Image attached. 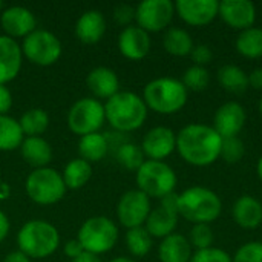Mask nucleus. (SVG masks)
I'll return each mask as SVG.
<instances>
[{
  "label": "nucleus",
  "instance_id": "aec40b11",
  "mask_svg": "<svg viewBox=\"0 0 262 262\" xmlns=\"http://www.w3.org/2000/svg\"><path fill=\"white\" fill-rule=\"evenodd\" d=\"M233 221L246 230H253L262 224V203L252 195H241L232 207Z\"/></svg>",
  "mask_w": 262,
  "mask_h": 262
},
{
  "label": "nucleus",
  "instance_id": "de8ad7c7",
  "mask_svg": "<svg viewBox=\"0 0 262 262\" xmlns=\"http://www.w3.org/2000/svg\"><path fill=\"white\" fill-rule=\"evenodd\" d=\"M72 262H103L98 255H94V253H89V252H83L80 256H77L75 259H72Z\"/></svg>",
  "mask_w": 262,
  "mask_h": 262
},
{
  "label": "nucleus",
  "instance_id": "f3484780",
  "mask_svg": "<svg viewBox=\"0 0 262 262\" xmlns=\"http://www.w3.org/2000/svg\"><path fill=\"white\" fill-rule=\"evenodd\" d=\"M0 23L8 37H26L35 31L37 20L25 6H9L0 15Z\"/></svg>",
  "mask_w": 262,
  "mask_h": 262
},
{
  "label": "nucleus",
  "instance_id": "412c9836",
  "mask_svg": "<svg viewBox=\"0 0 262 262\" xmlns=\"http://www.w3.org/2000/svg\"><path fill=\"white\" fill-rule=\"evenodd\" d=\"M178 210L169 209L163 204H160L157 209H152L147 220H146V230L152 238H161L175 233V229L178 226Z\"/></svg>",
  "mask_w": 262,
  "mask_h": 262
},
{
  "label": "nucleus",
  "instance_id": "f257e3e1",
  "mask_svg": "<svg viewBox=\"0 0 262 262\" xmlns=\"http://www.w3.org/2000/svg\"><path fill=\"white\" fill-rule=\"evenodd\" d=\"M223 138L213 126L190 123L177 134V150L190 166L206 167L220 158Z\"/></svg>",
  "mask_w": 262,
  "mask_h": 262
},
{
  "label": "nucleus",
  "instance_id": "6e6552de",
  "mask_svg": "<svg viewBox=\"0 0 262 262\" xmlns=\"http://www.w3.org/2000/svg\"><path fill=\"white\" fill-rule=\"evenodd\" d=\"M25 187L28 196L40 206L55 204L66 193L63 177L51 167L35 169L31 172Z\"/></svg>",
  "mask_w": 262,
  "mask_h": 262
},
{
  "label": "nucleus",
  "instance_id": "2eb2a0df",
  "mask_svg": "<svg viewBox=\"0 0 262 262\" xmlns=\"http://www.w3.org/2000/svg\"><path fill=\"white\" fill-rule=\"evenodd\" d=\"M247 121L246 109L238 101H227L218 107L213 117V129L221 138L238 137Z\"/></svg>",
  "mask_w": 262,
  "mask_h": 262
},
{
  "label": "nucleus",
  "instance_id": "0eeeda50",
  "mask_svg": "<svg viewBox=\"0 0 262 262\" xmlns=\"http://www.w3.org/2000/svg\"><path fill=\"white\" fill-rule=\"evenodd\" d=\"M77 241L84 252L101 255L114 249L118 241V227L106 216H94L83 223Z\"/></svg>",
  "mask_w": 262,
  "mask_h": 262
},
{
  "label": "nucleus",
  "instance_id": "c9c22d12",
  "mask_svg": "<svg viewBox=\"0 0 262 262\" xmlns=\"http://www.w3.org/2000/svg\"><path fill=\"white\" fill-rule=\"evenodd\" d=\"M244 154H246V146L239 137L223 138L220 158H223L226 163H229V164L239 163L244 158Z\"/></svg>",
  "mask_w": 262,
  "mask_h": 262
},
{
  "label": "nucleus",
  "instance_id": "58836bf2",
  "mask_svg": "<svg viewBox=\"0 0 262 262\" xmlns=\"http://www.w3.org/2000/svg\"><path fill=\"white\" fill-rule=\"evenodd\" d=\"M190 262H233V259L226 250L218 247H209L204 250H196L192 255Z\"/></svg>",
  "mask_w": 262,
  "mask_h": 262
},
{
  "label": "nucleus",
  "instance_id": "a878e982",
  "mask_svg": "<svg viewBox=\"0 0 262 262\" xmlns=\"http://www.w3.org/2000/svg\"><path fill=\"white\" fill-rule=\"evenodd\" d=\"M78 152H80V158L88 161L89 164L103 160L109 152V143L106 135L95 132L81 137L78 143Z\"/></svg>",
  "mask_w": 262,
  "mask_h": 262
},
{
  "label": "nucleus",
  "instance_id": "4be33fe9",
  "mask_svg": "<svg viewBox=\"0 0 262 262\" xmlns=\"http://www.w3.org/2000/svg\"><path fill=\"white\" fill-rule=\"evenodd\" d=\"M106 32V20L100 11L91 9L80 15L75 25V34L81 43H98Z\"/></svg>",
  "mask_w": 262,
  "mask_h": 262
},
{
  "label": "nucleus",
  "instance_id": "dca6fc26",
  "mask_svg": "<svg viewBox=\"0 0 262 262\" xmlns=\"http://www.w3.org/2000/svg\"><path fill=\"white\" fill-rule=\"evenodd\" d=\"M216 0H178L175 3V14L190 26H207L218 17Z\"/></svg>",
  "mask_w": 262,
  "mask_h": 262
},
{
  "label": "nucleus",
  "instance_id": "2f4dec72",
  "mask_svg": "<svg viewBox=\"0 0 262 262\" xmlns=\"http://www.w3.org/2000/svg\"><path fill=\"white\" fill-rule=\"evenodd\" d=\"M20 127L23 130V135L28 137H40L43 132H46L49 126V115L43 109H29L26 111L20 118Z\"/></svg>",
  "mask_w": 262,
  "mask_h": 262
},
{
  "label": "nucleus",
  "instance_id": "b1692460",
  "mask_svg": "<svg viewBox=\"0 0 262 262\" xmlns=\"http://www.w3.org/2000/svg\"><path fill=\"white\" fill-rule=\"evenodd\" d=\"M192 255L190 241L181 233L166 236L158 247V258L161 262H190Z\"/></svg>",
  "mask_w": 262,
  "mask_h": 262
},
{
  "label": "nucleus",
  "instance_id": "f8f14e48",
  "mask_svg": "<svg viewBox=\"0 0 262 262\" xmlns=\"http://www.w3.org/2000/svg\"><path fill=\"white\" fill-rule=\"evenodd\" d=\"M150 198L141 190L126 192L117 206V216L121 226L127 230L135 227H143L150 213Z\"/></svg>",
  "mask_w": 262,
  "mask_h": 262
},
{
  "label": "nucleus",
  "instance_id": "c756f323",
  "mask_svg": "<svg viewBox=\"0 0 262 262\" xmlns=\"http://www.w3.org/2000/svg\"><path fill=\"white\" fill-rule=\"evenodd\" d=\"M25 140L20 123L8 115H0V150L8 152L21 146Z\"/></svg>",
  "mask_w": 262,
  "mask_h": 262
},
{
  "label": "nucleus",
  "instance_id": "423d86ee",
  "mask_svg": "<svg viewBox=\"0 0 262 262\" xmlns=\"http://www.w3.org/2000/svg\"><path fill=\"white\" fill-rule=\"evenodd\" d=\"M138 190L146 193L149 198H164L173 193L178 178L175 170L164 161L146 160L137 170Z\"/></svg>",
  "mask_w": 262,
  "mask_h": 262
},
{
  "label": "nucleus",
  "instance_id": "7c9ffc66",
  "mask_svg": "<svg viewBox=\"0 0 262 262\" xmlns=\"http://www.w3.org/2000/svg\"><path fill=\"white\" fill-rule=\"evenodd\" d=\"M92 175V167L88 161L81 160V158H77V160H72L66 164L64 170H63V181H64V186L66 189H80L83 187L89 178Z\"/></svg>",
  "mask_w": 262,
  "mask_h": 262
},
{
  "label": "nucleus",
  "instance_id": "5701e85b",
  "mask_svg": "<svg viewBox=\"0 0 262 262\" xmlns=\"http://www.w3.org/2000/svg\"><path fill=\"white\" fill-rule=\"evenodd\" d=\"M86 84H88L89 91L94 94V97L109 100L111 97H114L118 92L120 81H118L117 74L112 69L98 66V68H94L88 74Z\"/></svg>",
  "mask_w": 262,
  "mask_h": 262
},
{
  "label": "nucleus",
  "instance_id": "72a5a7b5",
  "mask_svg": "<svg viewBox=\"0 0 262 262\" xmlns=\"http://www.w3.org/2000/svg\"><path fill=\"white\" fill-rule=\"evenodd\" d=\"M115 158L117 161L127 170H138L141 164L146 161L144 154L141 150V146H137L135 143L126 141L123 143L117 150H115Z\"/></svg>",
  "mask_w": 262,
  "mask_h": 262
},
{
  "label": "nucleus",
  "instance_id": "6ab92c4d",
  "mask_svg": "<svg viewBox=\"0 0 262 262\" xmlns=\"http://www.w3.org/2000/svg\"><path fill=\"white\" fill-rule=\"evenodd\" d=\"M21 48L8 35H0V84L14 80L21 68Z\"/></svg>",
  "mask_w": 262,
  "mask_h": 262
},
{
  "label": "nucleus",
  "instance_id": "473e14b6",
  "mask_svg": "<svg viewBox=\"0 0 262 262\" xmlns=\"http://www.w3.org/2000/svg\"><path fill=\"white\" fill-rule=\"evenodd\" d=\"M152 236L146 230V227H135L129 229L126 233V246L130 252L132 256L135 258H143L146 256L150 249H152Z\"/></svg>",
  "mask_w": 262,
  "mask_h": 262
},
{
  "label": "nucleus",
  "instance_id": "4468645a",
  "mask_svg": "<svg viewBox=\"0 0 262 262\" xmlns=\"http://www.w3.org/2000/svg\"><path fill=\"white\" fill-rule=\"evenodd\" d=\"M141 150L152 161H163L177 150V134L166 126L152 127L143 138Z\"/></svg>",
  "mask_w": 262,
  "mask_h": 262
},
{
  "label": "nucleus",
  "instance_id": "a19ab883",
  "mask_svg": "<svg viewBox=\"0 0 262 262\" xmlns=\"http://www.w3.org/2000/svg\"><path fill=\"white\" fill-rule=\"evenodd\" d=\"M193 63L196 66H203L206 68L212 60H213V51L209 45H196L190 54Z\"/></svg>",
  "mask_w": 262,
  "mask_h": 262
},
{
  "label": "nucleus",
  "instance_id": "a18cd8bd",
  "mask_svg": "<svg viewBox=\"0 0 262 262\" xmlns=\"http://www.w3.org/2000/svg\"><path fill=\"white\" fill-rule=\"evenodd\" d=\"M3 262H29V258H28L25 253H21L20 250H17V252L8 253V255L5 256Z\"/></svg>",
  "mask_w": 262,
  "mask_h": 262
},
{
  "label": "nucleus",
  "instance_id": "c85d7f7f",
  "mask_svg": "<svg viewBox=\"0 0 262 262\" xmlns=\"http://www.w3.org/2000/svg\"><path fill=\"white\" fill-rule=\"evenodd\" d=\"M236 51L246 58H261L262 57V28L252 26L239 32L235 41Z\"/></svg>",
  "mask_w": 262,
  "mask_h": 262
},
{
  "label": "nucleus",
  "instance_id": "3c124183",
  "mask_svg": "<svg viewBox=\"0 0 262 262\" xmlns=\"http://www.w3.org/2000/svg\"><path fill=\"white\" fill-rule=\"evenodd\" d=\"M259 112H261V115H262V97H261V100H259Z\"/></svg>",
  "mask_w": 262,
  "mask_h": 262
},
{
  "label": "nucleus",
  "instance_id": "ddd939ff",
  "mask_svg": "<svg viewBox=\"0 0 262 262\" xmlns=\"http://www.w3.org/2000/svg\"><path fill=\"white\" fill-rule=\"evenodd\" d=\"M218 15L227 26L241 32L255 26L258 12L255 3L250 0H221L218 5Z\"/></svg>",
  "mask_w": 262,
  "mask_h": 262
},
{
  "label": "nucleus",
  "instance_id": "9d476101",
  "mask_svg": "<svg viewBox=\"0 0 262 262\" xmlns=\"http://www.w3.org/2000/svg\"><path fill=\"white\" fill-rule=\"evenodd\" d=\"M104 120V104L97 98H81L75 101L68 114V126L71 132L80 137L98 132Z\"/></svg>",
  "mask_w": 262,
  "mask_h": 262
},
{
  "label": "nucleus",
  "instance_id": "f03ea898",
  "mask_svg": "<svg viewBox=\"0 0 262 262\" xmlns=\"http://www.w3.org/2000/svg\"><path fill=\"white\" fill-rule=\"evenodd\" d=\"M104 115L117 132L127 134L144 124L147 118V106L143 97L135 92H117L114 97L106 100Z\"/></svg>",
  "mask_w": 262,
  "mask_h": 262
},
{
  "label": "nucleus",
  "instance_id": "a211bd4d",
  "mask_svg": "<svg viewBox=\"0 0 262 262\" xmlns=\"http://www.w3.org/2000/svg\"><path fill=\"white\" fill-rule=\"evenodd\" d=\"M118 49L129 60H143L150 51L149 32L134 25L124 28L118 35Z\"/></svg>",
  "mask_w": 262,
  "mask_h": 262
},
{
  "label": "nucleus",
  "instance_id": "39448f33",
  "mask_svg": "<svg viewBox=\"0 0 262 262\" xmlns=\"http://www.w3.org/2000/svg\"><path fill=\"white\" fill-rule=\"evenodd\" d=\"M17 244L18 250L28 258L43 259L58 249L60 235L52 224L43 220H32L20 229Z\"/></svg>",
  "mask_w": 262,
  "mask_h": 262
},
{
  "label": "nucleus",
  "instance_id": "09e8293b",
  "mask_svg": "<svg viewBox=\"0 0 262 262\" xmlns=\"http://www.w3.org/2000/svg\"><path fill=\"white\" fill-rule=\"evenodd\" d=\"M256 173H258L259 181L262 183V155H261V158L258 160V164H256Z\"/></svg>",
  "mask_w": 262,
  "mask_h": 262
},
{
  "label": "nucleus",
  "instance_id": "7ed1b4c3",
  "mask_svg": "<svg viewBox=\"0 0 262 262\" xmlns=\"http://www.w3.org/2000/svg\"><path fill=\"white\" fill-rule=\"evenodd\" d=\"M223 201L216 192L203 186H192L178 195V215L195 224H210L220 218Z\"/></svg>",
  "mask_w": 262,
  "mask_h": 262
},
{
  "label": "nucleus",
  "instance_id": "e433bc0d",
  "mask_svg": "<svg viewBox=\"0 0 262 262\" xmlns=\"http://www.w3.org/2000/svg\"><path fill=\"white\" fill-rule=\"evenodd\" d=\"M190 246L196 250H204L209 247H213L215 235L210 227V224H195L190 230Z\"/></svg>",
  "mask_w": 262,
  "mask_h": 262
},
{
  "label": "nucleus",
  "instance_id": "393cba45",
  "mask_svg": "<svg viewBox=\"0 0 262 262\" xmlns=\"http://www.w3.org/2000/svg\"><path fill=\"white\" fill-rule=\"evenodd\" d=\"M20 152H21V157L25 158V161L35 169L48 167L49 161L52 160V147L41 137L25 138L20 146Z\"/></svg>",
  "mask_w": 262,
  "mask_h": 262
},
{
  "label": "nucleus",
  "instance_id": "20e7f679",
  "mask_svg": "<svg viewBox=\"0 0 262 262\" xmlns=\"http://www.w3.org/2000/svg\"><path fill=\"white\" fill-rule=\"evenodd\" d=\"M189 91L181 80L172 77H160L149 81L143 91V100L147 109L161 114L172 115L180 112L187 103Z\"/></svg>",
  "mask_w": 262,
  "mask_h": 262
},
{
  "label": "nucleus",
  "instance_id": "1a4fd4ad",
  "mask_svg": "<svg viewBox=\"0 0 262 262\" xmlns=\"http://www.w3.org/2000/svg\"><path fill=\"white\" fill-rule=\"evenodd\" d=\"M21 54L34 64L51 66L61 57V41L46 29H35L23 38Z\"/></svg>",
  "mask_w": 262,
  "mask_h": 262
},
{
  "label": "nucleus",
  "instance_id": "79ce46f5",
  "mask_svg": "<svg viewBox=\"0 0 262 262\" xmlns=\"http://www.w3.org/2000/svg\"><path fill=\"white\" fill-rule=\"evenodd\" d=\"M11 106H12V95L6 86L0 84V115H6Z\"/></svg>",
  "mask_w": 262,
  "mask_h": 262
},
{
  "label": "nucleus",
  "instance_id": "bb28decb",
  "mask_svg": "<svg viewBox=\"0 0 262 262\" xmlns=\"http://www.w3.org/2000/svg\"><path fill=\"white\" fill-rule=\"evenodd\" d=\"M163 46L166 52L175 57L190 55L195 48L190 34L183 28H169L163 37Z\"/></svg>",
  "mask_w": 262,
  "mask_h": 262
},
{
  "label": "nucleus",
  "instance_id": "49530a36",
  "mask_svg": "<svg viewBox=\"0 0 262 262\" xmlns=\"http://www.w3.org/2000/svg\"><path fill=\"white\" fill-rule=\"evenodd\" d=\"M9 233V221L3 212H0V243L8 236Z\"/></svg>",
  "mask_w": 262,
  "mask_h": 262
},
{
  "label": "nucleus",
  "instance_id": "37998d69",
  "mask_svg": "<svg viewBox=\"0 0 262 262\" xmlns=\"http://www.w3.org/2000/svg\"><path fill=\"white\" fill-rule=\"evenodd\" d=\"M83 252H84V250H83L81 244H80L77 239H71V241H68V243L64 244V253H66V256H69V258H72V259H75L77 256H80Z\"/></svg>",
  "mask_w": 262,
  "mask_h": 262
},
{
  "label": "nucleus",
  "instance_id": "cd10ccee",
  "mask_svg": "<svg viewBox=\"0 0 262 262\" xmlns=\"http://www.w3.org/2000/svg\"><path fill=\"white\" fill-rule=\"evenodd\" d=\"M218 83L230 94H243L249 88V74L236 64H224L218 71Z\"/></svg>",
  "mask_w": 262,
  "mask_h": 262
},
{
  "label": "nucleus",
  "instance_id": "4c0bfd02",
  "mask_svg": "<svg viewBox=\"0 0 262 262\" xmlns=\"http://www.w3.org/2000/svg\"><path fill=\"white\" fill-rule=\"evenodd\" d=\"M233 262H262V243L249 241L243 244L232 256Z\"/></svg>",
  "mask_w": 262,
  "mask_h": 262
},
{
  "label": "nucleus",
  "instance_id": "c03bdc74",
  "mask_svg": "<svg viewBox=\"0 0 262 262\" xmlns=\"http://www.w3.org/2000/svg\"><path fill=\"white\" fill-rule=\"evenodd\" d=\"M249 86L256 91H262V68H256L249 74Z\"/></svg>",
  "mask_w": 262,
  "mask_h": 262
},
{
  "label": "nucleus",
  "instance_id": "9b49d317",
  "mask_svg": "<svg viewBox=\"0 0 262 262\" xmlns=\"http://www.w3.org/2000/svg\"><path fill=\"white\" fill-rule=\"evenodd\" d=\"M175 3L170 0H144L135 8L137 26L146 32H160L172 23Z\"/></svg>",
  "mask_w": 262,
  "mask_h": 262
},
{
  "label": "nucleus",
  "instance_id": "ea45409f",
  "mask_svg": "<svg viewBox=\"0 0 262 262\" xmlns=\"http://www.w3.org/2000/svg\"><path fill=\"white\" fill-rule=\"evenodd\" d=\"M114 18L118 25L127 28L135 20V8L127 3H120L114 9Z\"/></svg>",
  "mask_w": 262,
  "mask_h": 262
},
{
  "label": "nucleus",
  "instance_id": "8fccbe9b",
  "mask_svg": "<svg viewBox=\"0 0 262 262\" xmlns=\"http://www.w3.org/2000/svg\"><path fill=\"white\" fill-rule=\"evenodd\" d=\"M109 262H137V261H134V259H130V258L118 256V258H115V259H112V261H109Z\"/></svg>",
  "mask_w": 262,
  "mask_h": 262
},
{
  "label": "nucleus",
  "instance_id": "f704fd0d",
  "mask_svg": "<svg viewBox=\"0 0 262 262\" xmlns=\"http://www.w3.org/2000/svg\"><path fill=\"white\" fill-rule=\"evenodd\" d=\"M183 84L186 86L187 91H192V92H201V91H206L210 84V74L207 71V68H203V66H190L184 71V75H183Z\"/></svg>",
  "mask_w": 262,
  "mask_h": 262
}]
</instances>
